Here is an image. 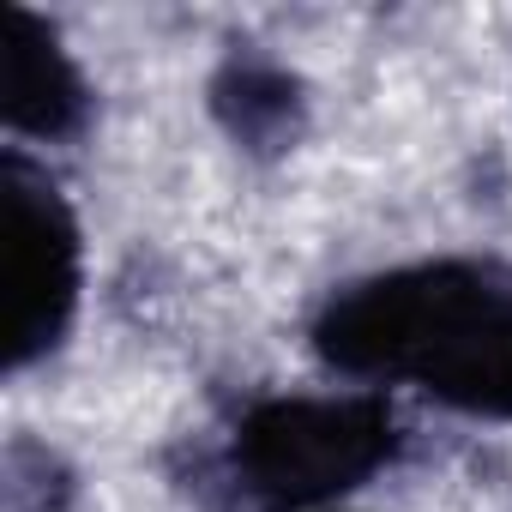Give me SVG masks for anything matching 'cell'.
<instances>
[{"instance_id": "obj_1", "label": "cell", "mask_w": 512, "mask_h": 512, "mask_svg": "<svg viewBox=\"0 0 512 512\" xmlns=\"http://www.w3.org/2000/svg\"><path fill=\"white\" fill-rule=\"evenodd\" d=\"M326 368L416 386L464 416L512 422V272L428 260L338 290L314 320Z\"/></svg>"}, {"instance_id": "obj_2", "label": "cell", "mask_w": 512, "mask_h": 512, "mask_svg": "<svg viewBox=\"0 0 512 512\" xmlns=\"http://www.w3.org/2000/svg\"><path fill=\"white\" fill-rule=\"evenodd\" d=\"M392 452H398V422L380 392L272 398L247 410L235 428V476L272 512L326 506L362 488L374 470H386Z\"/></svg>"}, {"instance_id": "obj_3", "label": "cell", "mask_w": 512, "mask_h": 512, "mask_svg": "<svg viewBox=\"0 0 512 512\" xmlns=\"http://www.w3.org/2000/svg\"><path fill=\"white\" fill-rule=\"evenodd\" d=\"M85 284V247L67 193L25 157H0V362L7 374L61 350Z\"/></svg>"}, {"instance_id": "obj_4", "label": "cell", "mask_w": 512, "mask_h": 512, "mask_svg": "<svg viewBox=\"0 0 512 512\" xmlns=\"http://www.w3.org/2000/svg\"><path fill=\"white\" fill-rule=\"evenodd\" d=\"M85 109L91 97L61 37L25 7H0V121L19 139H73Z\"/></svg>"}]
</instances>
